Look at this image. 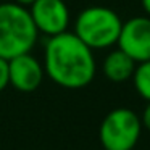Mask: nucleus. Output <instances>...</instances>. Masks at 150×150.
Masks as SVG:
<instances>
[{"label":"nucleus","instance_id":"obj_1","mask_svg":"<svg viewBox=\"0 0 150 150\" xmlns=\"http://www.w3.org/2000/svg\"><path fill=\"white\" fill-rule=\"evenodd\" d=\"M44 71L65 89H82L95 78V57L74 33L57 34L45 44Z\"/></svg>","mask_w":150,"mask_h":150},{"label":"nucleus","instance_id":"obj_2","mask_svg":"<svg viewBox=\"0 0 150 150\" xmlns=\"http://www.w3.org/2000/svg\"><path fill=\"white\" fill-rule=\"evenodd\" d=\"M39 33L24 5L16 2L0 4V58L11 60L29 53Z\"/></svg>","mask_w":150,"mask_h":150},{"label":"nucleus","instance_id":"obj_3","mask_svg":"<svg viewBox=\"0 0 150 150\" xmlns=\"http://www.w3.org/2000/svg\"><path fill=\"white\" fill-rule=\"evenodd\" d=\"M121 18L107 7H89L78 15L73 33L92 50L115 45L121 31Z\"/></svg>","mask_w":150,"mask_h":150},{"label":"nucleus","instance_id":"obj_4","mask_svg":"<svg viewBox=\"0 0 150 150\" xmlns=\"http://www.w3.org/2000/svg\"><path fill=\"white\" fill-rule=\"evenodd\" d=\"M142 123L131 108H115L103 118L98 129L100 144L105 150H131L139 142Z\"/></svg>","mask_w":150,"mask_h":150},{"label":"nucleus","instance_id":"obj_5","mask_svg":"<svg viewBox=\"0 0 150 150\" xmlns=\"http://www.w3.org/2000/svg\"><path fill=\"white\" fill-rule=\"evenodd\" d=\"M116 45L136 63L150 60V16H134L121 24Z\"/></svg>","mask_w":150,"mask_h":150},{"label":"nucleus","instance_id":"obj_6","mask_svg":"<svg viewBox=\"0 0 150 150\" xmlns=\"http://www.w3.org/2000/svg\"><path fill=\"white\" fill-rule=\"evenodd\" d=\"M29 7V15L39 34L52 37L68 31L69 10L65 0H34Z\"/></svg>","mask_w":150,"mask_h":150},{"label":"nucleus","instance_id":"obj_7","mask_svg":"<svg viewBox=\"0 0 150 150\" xmlns=\"http://www.w3.org/2000/svg\"><path fill=\"white\" fill-rule=\"evenodd\" d=\"M44 66L34 55L23 53L15 58L8 60V78L10 86H13L16 91L29 94L34 92L44 79Z\"/></svg>","mask_w":150,"mask_h":150},{"label":"nucleus","instance_id":"obj_8","mask_svg":"<svg viewBox=\"0 0 150 150\" xmlns=\"http://www.w3.org/2000/svg\"><path fill=\"white\" fill-rule=\"evenodd\" d=\"M136 65L137 63L131 57H127L123 50L116 49V50H111L105 57L103 63H102V69H103V74L108 81L124 82L132 78Z\"/></svg>","mask_w":150,"mask_h":150},{"label":"nucleus","instance_id":"obj_9","mask_svg":"<svg viewBox=\"0 0 150 150\" xmlns=\"http://www.w3.org/2000/svg\"><path fill=\"white\" fill-rule=\"evenodd\" d=\"M131 79H132L134 89L137 94L144 100L150 102V60L137 63Z\"/></svg>","mask_w":150,"mask_h":150},{"label":"nucleus","instance_id":"obj_10","mask_svg":"<svg viewBox=\"0 0 150 150\" xmlns=\"http://www.w3.org/2000/svg\"><path fill=\"white\" fill-rule=\"evenodd\" d=\"M10 86V78H8V60L0 58V92H4L5 87Z\"/></svg>","mask_w":150,"mask_h":150},{"label":"nucleus","instance_id":"obj_11","mask_svg":"<svg viewBox=\"0 0 150 150\" xmlns=\"http://www.w3.org/2000/svg\"><path fill=\"white\" fill-rule=\"evenodd\" d=\"M140 123H142V127H145L147 131H150V102L147 103V107L144 108L142 116H140Z\"/></svg>","mask_w":150,"mask_h":150},{"label":"nucleus","instance_id":"obj_12","mask_svg":"<svg viewBox=\"0 0 150 150\" xmlns=\"http://www.w3.org/2000/svg\"><path fill=\"white\" fill-rule=\"evenodd\" d=\"M140 4H142V8L147 13V16H150V0H140Z\"/></svg>","mask_w":150,"mask_h":150},{"label":"nucleus","instance_id":"obj_13","mask_svg":"<svg viewBox=\"0 0 150 150\" xmlns=\"http://www.w3.org/2000/svg\"><path fill=\"white\" fill-rule=\"evenodd\" d=\"M15 2H16V4H20V5H24V7H29L34 0H15Z\"/></svg>","mask_w":150,"mask_h":150},{"label":"nucleus","instance_id":"obj_14","mask_svg":"<svg viewBox=\"0 0 150 150\" xmlns=\"http://www.w3.org/2000/svg\"><path fill=\"white\" fill-rule=\"evenodd\" d=\"M131 150H134V149H131Z\"/></svg>","mask_w":150,"mask_h":150},{"label":"nucleus","instance_id":"obj_15","mask_svg":"<svg viewBox=\"0 0 150 150\" xmlns=\"http://www.w3.org/2000/svg\"><path fill=\"white\" fill-rule=\"evenodd\" d=\"M103 150H105V149H103Z\"/></svg>","mask_w":150,"mask_h":150}]
</instances>
